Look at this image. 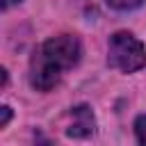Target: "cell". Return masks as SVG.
Segmentation results:
<instances>
[{
  "label": "cell",
  "mask_w": 146,
  "mask_h": 146,
  "mask_svg": "<svg viewBox=\"0 0 146 146\" xmlns=\"http://www.w3.org/2000/svg\"><path fill=\"white\" fill-rule=\"evenodd\" d=\"M14 2H18V0H2V9H7V7H11Z\"/></svg>",
  "instance_id": "7"
},
{
  "label": "cell",
  "mask_w": 146,
  "mask_h": 146,
  "mask_svg": "<svg viewBox=\"0 0 146 146\" xmlns=\"http://www.w3.org/2000/svg\"><path fill=\"white\" fill-rule=\"evenodd\" d=\"M107 64L121 73H135L146 66V48L130 32H116L110 36Z\"/></svg>",
  "instance_id": "2"
},
{
  "label": "cell",
  "mask_w": 146,
  "mask_h": 146,
  "mask_svg": "<svg viewBox=\"0 0 146 146\" xmlns=\"http://www.w3.org/2000/svg\"><path fill=\"white\" fill-rule=\"evenodd\" d=\"M96 130V121H94V114L87 105H78L68 112V125H66V135L68 137H89L94 135Z\"/></svg>",
  "instance_id": "3"
},
{
  "label": "cell",
  "mask_w": 146,
  "mask_h": 146,
  "mask_svg": "<svg viewBox=\"0 0 146 146\" xmlns=\"http://www.w3.org/2000/svg\"><path fill=\"white\" fill-rule=\"evenodd\" d=\"M135 135H137L139 144H146V114L135 119Z\"/></svg>",
  "instance_id": "5"
},
{
  "label": "cell",
  "mask_w": 146,
  "mask_h": 146,
  "mask_svg": "<svg viewBox=\"0 0 146 146\" xmlns=\"http://www.w3.org/2000/svg\"><path fill=\"white\" fill-rule=\"evenodd\" d=\"M82 48L78 36L73 34H59L48 41H43L32 59H30V82L39 91H50L64 75V71L73 68L80 62Z\"/></svg>",
  "instance_id": "1"
},
{
  "label": "cell",
  "mask_w": 146,
  "mask_h": 146,
  "mask_svg": "<svg viewBox=\"0 0 146 146\" xmlns=\"http://www.w3.org/2000/svg\"><path fill=\"white\" fill-rule=\"evenodd\" d=\"M144 0H107V5L112 9H119V11H130L135 7H139Z\"/></svg>",
  "instance_id": "4"
},
{
  "label": "cell",
  "mask_w": 146,
  "mask_h": 146,
  "mask_svg": "<svg viewBox=\"0 0 146 146\" xmlns=\"http://www.w3.org/2000/svg\"><path fill=\"white\" fill-rule=\"evenodd\" d=\"M9 119H11V110H9L7 105H5V107H2V119H0V128H5V125L9 123Z\"/></svg>",
  "instance_id": "6"
}]
</instances>
